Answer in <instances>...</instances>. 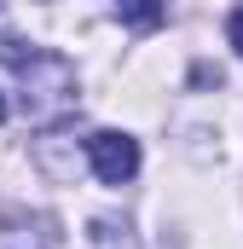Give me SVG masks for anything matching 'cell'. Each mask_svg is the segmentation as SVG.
Here are the masks:
<instances>
[{"label":"cell","instance_id":"obj_1","mask_svg":"<svg viewBox=\"0 0 243 249\" xmlns=\"http://www.w3.org/2000/svg\"><path fill=\"white\" fill-rule=\"evenodd\" d=\"M0 58L17 70L23 81V116L29 122H58L64 110H75V64L64 53H47V47H29L17 35H0Z\"/></svg>","mask_w":243,"mask_h":249},{"label":"cell","instance_id":"obj_2","mask_svg":"<svg viewBox=\"0 0 243 249\" xmlns=\"http://www.w3.org/2000/svg\"><path fill=\"white\" fill-rule=\"evenodd\" d=\"M87 168L104 180V186H127L139 174V139L133 133H116V127H99L87 139Z\"/></svg>","mask_w":243,"mask_h":249},{"label":"cell","instance_id":"obj_3","mask_svg":"<svg viewBox=\"0 0 243 249\" xmlns=\"http://www.w3.org/2000/svg\"><path fill=\"white\" fill-rule=\"evenodd\" d=\"M116 18L133 29H151V23H162V0H116Z\"/></svg>","mask_w":243,"mask_h":249},{"label":"cell","instance_id":"obj_4","mask_svg":"<svg viewBox=\"0 0 243 249\" xmlns=\"http://www.w3.org/2000/svg\"><path fill=\"white\" fill-rule=\"evenodd\" d=\"M93 244L99 249H127V238L116 244V220H93Z\"/></svg>","mask_w":243,"mask_h":249},{"label":"cell","instance_id":"obj_5","mask_svg":"<svg viewBox=\"0 0 243 249\" xmlns=\"http://www.w3.org/2000/svg\"><path fill=\"white\" fill-rule=\"evenodd\" d=\"M226 41H232V53L243 58V6H232V18H226Z\"/></svg>","mask_w":243,"mask_h":249},{"label":"cell","instance_id":"obj_6","mask_svg":"<svg viewBox=\"0 0 243 249\" xmlns=\"http://www.w3.org/2000/svg\"><path fill=\"white\" fill-rule=\"evenodd\" d=\"M0 122H6V93H0Z\"/></svg>","mask_w":243,"mask_h":249}]
</instances>
